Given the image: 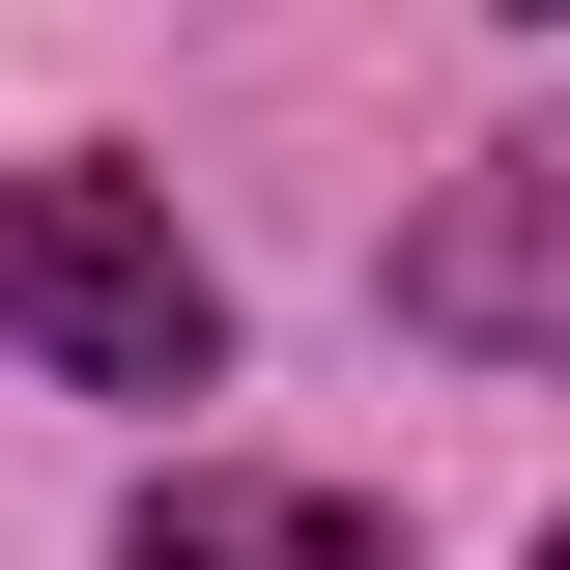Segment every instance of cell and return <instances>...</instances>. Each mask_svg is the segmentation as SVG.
Masks as SVG:
<instances>
[{"mask_svg": "<svg viewBox=\"0 0 570 570\" xmlns=\"http://www.w3.org/2000/svg\"><path fill=\"white\" fill-rule=\"evenodd\" d=\"M0 343L58 371V400H228V285L171 228V171H115V142L0 171Z\"/></svg>", "mask_w": 570, "mask_h": 570, "instance_id": "6da1fadb", "label": "cell"}, {"mask_svg": "<svg viewBox=\"0 0 570 570\" xmlns=\"http://www.w3.org/2000/svg\"><path fill=\"white\" fill-rule=\"evenodd\" d=\"M400 314L428 343H570V142H485V171L400 228Z\"/></svg>", "mask_w": 570, "mask_h": 570, "instance_id": "7a4b0ae2", "label": "cell"}, {"mask_svg": "<svg viewBox=\"0 0 570 570\" xmlns=\"http://www.w3.org/2000/svg\"><path fill=\"white\" fill-rule=\"evenodd\" d=\"M115 570H400V513L371 485H257V456H171L115 513Z\"/></svg>", "mask_w": 570, "mask_h": 570, "instance_id": "3957f363", "label": "cell"}, {"mask_svg": "<svg viewBox=\"0 0 570 570\" xmlns=\"http://www.w3.org/2000/svg\"><path fill=\"white\" fill-rule=\"evenodd\" d=\"M513 29H570V0H513Z\"/></svg>", "mask_w": 570, "mask_h": 570, "instance_id": "277c9868", "label": "cell"}, {"mask_svg": "<svg viewBox=\"0 0 570 570\" xmlns=\"http://www.w3.org/2000/svg\"><path fill=\"white\" fill-rule=\"evenodd\" d=\"M542 570H570V542H542Z\"/></svg>", "mask_w": 570, "mask_h": 570, "instance_id": "5b68a950", "label": "cell"}]
</instances>
